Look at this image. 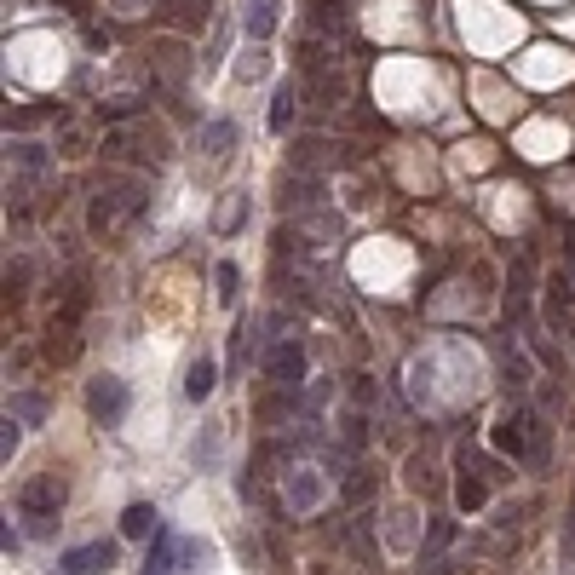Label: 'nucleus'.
<instances>
[{
	"label": "nucleus",
	"mask_w": 575,
	"mask_h": 575,
	"mask_svg": "<svg viewBox=\"0 0 575 575\" xmlns=\"http://www.w3.org/2000/svg\"><path fill=\"white\" fill-rule=\"evenodd\" d=\"M276 207L288 213V219H311V213H322L328 207V184H322V173H282V196H276Z\"/></svg>",
	"instance_id": "39448f33"
},
{
	"label": "nucleus",
	"mask_w": 575,
	"mask_h": 575,
	"mask_svg": "<svg viewBox=\"0 0 575 575\" xmlns=\"http://www.w3.org/2000/svg\"><path fill=\"white\" fill-rule=\"evenodd\" d=\"M271 340V334H259V322H242L236 334H230V363L236 368H248L253 357H259V345Z\"/></svg>",
	"instance_id": "aec40b11"
},
{
	"label": "nucleus",
	"mask_w": 575,
	"mask_h": 575,
	"mask_svg": "<svg viewBox=\"0 0 575 575\" xmlns=\"http://www.w3.org/2000/svg\"><path fill=\"white\" fill-rule=\"evenodd\" d=\"M368 489H374V478H345V501H363Z\"/></svg>",
	"instance_id": "c85d7f7f"
},
{
	"label": "nucleus",
	"mask_w": 575,
	"mask_h": 575,
	"mask_svg": "<svg viewBox=\"0 0 575 575\" xmlns=\"http://www.w3.org/2000/svg\"><path fill=\"white\" fill-rule=\"evenodd\" d=\"M547 288H552V294H547V317H552V328H564V334H570V340H575V311H570V276L558 271V276H552V282H547Z\"/></svg>",
	"instance_id": "f3484780"
},
{
	"label": "nucleus",
	"mask_w": 575,
	"mask_h": 575,
	"mask_svg": "<svg viewBox=\"0 0 575 575\" xmlns=\"http://www.w3.org/2000/svg\"><path fill=\"white\" fill-rule=\"evenodd\" d=\"M213 386H219V363H213V357H196V363L184 368V397H190V403H207Z\"/></svg>",
	"instance_id": "dca6fc26"
},
{
	"label": "nucleus",
	"mask_w": 575,
	"mask_h": 575,
	"mask_svg": "<svg viewBox=\"0 0 575 575\" xmlns=\"http://www.w3.org/2000/svg\"><path fill=\"white\" fill-rule=\"evenodd\" d=\"M230 138H236V121H225V115H219V121H207V127H202V150H207V156H225Z\"/></svg>",
	"instance_id": "b1692460"
},
{
	"label": "nucleus",
	"mask_w": 575,
	"mask_h": 575,
	"mask_svg": "<svg viewBox=\"0 0 575 575\" xmlns=\"http://www.w3.org/2000/svg\"><path fill=\"white\" fill-rule=\"evenodd\" d=\"M495 449H501L506 460H524L529 472H547V460H552V426L529 409V403H518V409H506L501 420H495Z\"/></svg>",
	"instance_id": "f257e3e1"
},
{
	"label": "nucleus",
	"mask_w": 575,
	"mask_h": 575,
	"mask_svg": "<svg viewBox=\"0 0 575 575\" xmlns=\"http://www.w3.org/2000/svg\"><path fill=\"white\" fill-rule=\"evenodd\" d=\"M455 541V524L449 518H432V535H426V547H420V558H443V547Z\"/></svg>",
	"instance_id": "393cba45"
},
{
	"label": "nucleus",
	"mask_w": 575,
	"mask_h": 575,
	"mask_svg": "<svg viewBox=\"0 0 575 575\" xmlns=\"http://www.w3.org/2000/svg\"><path fill=\"white\" fill-rule=\"evenodd\" d=\"M455 506L460 512H483L489 501V472H478V455H472V443H460L455 449Z\"/></svg>",
	"instance_id": "6e6552de"
},
{
	"label": "nucleus",
	"mask_w": 575,
	"mask_h": 575,
	"mask_svg": "<svg viewBox=\"0 0 575 575\" xmlns=\"http://www.w3.org/2000/svg\"><path fill=\"white\" fill-rule=\"evenodd\" d=\"M0 547H6V558H12V552L23 547V535H18V529H12V524H6V529H0Z\"/></svg>",
	"instance_id": "c756f323"
},
{
	"label": "nucleus",
	"mask_w": 575,
	"mask_h": 575,
	"mask_svg": "<svg viewBox=\"0 0 575 575\" xmlns=\"http://www.w3.org/2000/svg\"><path fill=\"white\" fill-rule=\"evenodd\" d=\"M127 409H133V397H127V380H115V374H98V380H87V414L92 426H121L127 420Z\"/></svg>",
	"instance_id": "423d86ee"
},
{
	"label": "nucleus",
	"mask_w": 575,
	"mask_h": 575,
	"mask_svg": "<svg viewBox=\"0 0 575 575\" xmlns=\"http://www.w3.org/2000/svg\"><path fill=\"white\" fill-rule=\"evenodd\" d=\"M265 58H271L265 46H248V64H236V75H242V81H253V75H265Z\"/></svg>",
	"instance_id": "bb28decb"
},
{
	"label": "nucleus",
	"mask_w": 575,
	"mask_h": 575,
	"mask_svg": "<svg viewBox=\"0 0 575 575\" xmlns=\"http://www.w3.org/2000/svg\"><path fill=\"white\" fill-rule=\"evenodd\" d=\"M564 552H575V506H570V541H564Z\"/></svg>",
	"instance_id": "7c9ffc66"
},
{
	"label": "nucleus",
	"mask_w": 575,
	"mask_h": 575,
	"mask_svg": "<svg viewBox=\"0 0 575 575\" xmlns=\"http://www.w3.org/2000/svg\"><path fill=\"white\" fill-rule=\"evenodd\" d=\"M6 414H12V420H23V426H41V420H46V397H41V391H12Z\"/></svg>",
	"instance_id": "4be33fe9"
},
{
	"label": "nucleus",
	"mask_w": 575,
	"mask_h": 575,
	"mask_svg": "<svg viewBox=\"0 0 575 575\" xmlns=\"http://www.w3.org/2000/svg\"><path fill=\"white\" fill-rule=\"evenodd\" d=\"M570 271H575V242H570Z\"/></svg>",
	"instance_id": "2f4dec72"
},
{
	"label": "nucleus",
	"mask_w": 575,
	"mask_h": 575,
	"mask_svg": "<svg viewBox=\"0 0 575 575\" xmlns=\"http://www.w3.org/2000/svg\"><path fill=\"white\" fill-rule=\"evenodd\" d=\"M104 156L133 161V167H161V161L173 156V138L161 133V127H150L144 115H133V121H115L110 133H104Z\"/></svg>",
	"instance_id": "f03ea898"
},
{
	"label": "nucleus",
	"mask_w": 575,
	"mask_h": 575,
	"mask_svg": "<svg viewBox=\"0 0 575 575\" xmlns=\"http://www.w3.org/2000/svg\"><path fill=\"white\" fill-rule=\"evenodd\" d=\"M144 202H150V179H115V184H104V190L92 196V207H87V230H92V236H110L115 225L138 219V213H144Z\"/></svg>",
	"instance_id": "20e7f679"
},
{
	"label": "nucleus",
	"mask_w": 575,
	"mask_h": 575,
	"mask_svg": "<svg viewBox=\"0 0 575 575\" xmlns=\"http://www.w3.org/2000/svg\"><path fill=\"white\" fill-rule=\"evenodd\" d=\"M12 161H18V173L23 179H35V173H46V144H35V138H18V144H12Z\"/></svg>",
	"instance_id": "5701e85b"
},
{
	"label": "nucleus",
	"mask_w": 575,
	"mask_h": 575,
	"mask_svg": "<svg viewBox=\"0 0 575 575\" xmlns=\"http://www.w3.org/2000/svg\"><path fill=\"white\" fill-rule=\"evenodd\" d=\"M276 23H282V0H242V35H248L253 46L271 41Z\"/></svg>",
	"instance_id": "9b49d317"
},
{
	"label": "nucleus",
	"mask_w": 575,
	"mask_h": 575,
	"mask_svg": "<svg viewBox=\"0 0 575 575\" xmlns=\"http://www.w3.org/2000/svg\"><path fill=\"white\" fill-rule=\"evenodd\" d=\"M248 213H253L248 190H225V196H219V213H213V230H219V236H236V230L248 225Z\"/></svg>",
	"instance_id": "4468645a"
},
{
	"label": "nucleus",
	"mask_w": 575,
	"mask_h": 575,
	"mask_svg": "<svg viewBox=\"0 0 575 575\" xmlns=\"http://www.w3.org/2000/svg\"><path fill=\"white\" fill-rule=\"evenodd\" d=\"M173 570H179V541H173V529H156V547L144 552L138 575H173Z\"/></svg>",
	"instance_id": "2eb2a0df"
},
{
	"label": "nucleus",
	"mask_w": 575,
	"mask_h": 575,
	"mask_svg": "<svg viewBox=\"0 0 575 575\" xmlns=\"http://www.w3.org/2000/svg\"><path fill=\"white\" fill-rule=\"evenodd\" d=\"M294 115H299V87H294V81H276V87H271V110H265V127L282 138L288 127H294Z\"/></svg>",
	"instance_id": "f8f14e48"
},
{
	"label": "nucleus",
	"mask_w": 575,
	"mask_h": 575,
	"mask_svg": "<svg viewBox=\"0 0 575 575\" xmlns=\"http://www.w3.org/2000/svg\"><path fill=\"white\" fill-rule=\"evenodd\" d=\"M161 18L173 29H184V35H207L213 18H219V6L213 0H161Z\"/></svg>",
	"instance_id": "9d476101"
},
{
	"label": "nucleus",
	"mask_w": 575,
	"mask_h": 575,
	"mask_svg": "<svg viewBox=\"0 0 575 575\" xmlns=\"http://www.w3.org/2000/svg\"><path fill=\"white\" fill-rule=\"evenodd\" d=\"M115 558H121L115 541H87V547H69L64 558H58V570L64 575H110Z\"/></svg>",
	"instance_id": "1a4fd4ad"
},
{
	"label": "nucleus",
	"mask_w": 575,
	"mask_h": 575,
	"mask_svg": "<svg viewBox=\"0 0 575 575\" xmlns=\"http://www.w3.org/2000/svg\"><path fill=\"white\" fill-rule=\"evenodd\" d=\"M328 478L322 472H288V512H317Z\"/></svg>",
	"instance_id": "ddd939ff"
},
{
	"label": "nucleus",
	"mask_w": 575,
	"mask_h": 575,
	"mask_svg": "<svg viewBox=\"0 0 575 575\" xmlns=\"http://www.w3.org/2000/svg\"><path fill=\"white\" fill-rule=\"evenodd\" d=\"M18 443H23V420L6 414V420H0V460H6V466H12V455H18Z\"/></svg>",
	"instance_id": "a878e982"
},
{
	"label": "nucleus",
	"mask_w": 575,
	"mask_h": 575,
	"mask_svg": "<svg viewBox=\"0 0 575 575\" xmlns=\"http://www.w3.org/2000/svg\"><path fill=\"white\" fill-rule=\"evenodd\" d=\"M64 501H69V478H64V472H35V478L18 489V518L29 524V535H35V541H46V535L58 529Z\"/></svg>",
	"instance_id": "7ed1b4c3"
},
{
	"label": "nucleus",
	"mask_w": 575,
	"mask_h": 575,
	"mask_svg": "<svg viewBox=\"0 0 575 575\" xmlns=\"http://www.w3.org/2000/svg\"><path fill=\"white\" fill-rule=\"evenodd\" d=\"M156 529H161V512L150 501H133L121 512V535H127V541H144V535H156Z\"/></svg>",
	"instance_id": "a211bd4d"
},
{
	"label": "nucleus",
	"mask_w": 575,
	"mask_h": 575,
	"mask_svg": "<svg viewBox=\"0 0 575 575\" xmlns=\"http://www.w3.org/2000/svg\"><path fill=\"white\" fill-rule=\"evenodd\" d=\"M501 380L512 391H529V380H535V368H529V357L518 351V345H506L501 340Z\"/></svg>",
	"instance_id": "412c9836"
},
{
	"label": "nucleus",
	"mask_w": 575,
	"mask_h": 575,
	"mask_svg": "<svg viewBox=\"0 0 575 575\" xmlns=\"http://www.w3.org/2000/svg\"><path fill=\"white\" fill-rule=\"evenodd\" d=\"M265 380H271L276 391H299L305 386V345L288 334V340H271V351H265Z\"/></svg>",
	"instance_id": "0eeeda50"
},
{
	"label": "nucleus",
	"mask_w": 575,
	"mask_h": 575,
	"mask_svg": "<svg viewBox=\"0 0 575 575\" xmlns=\"http://www.w3.org/2000/svg\"><path fill=\"white\" fill-rule=\"evenodd\" d=\"M179 558H184V570H196V564L207 558V547L202 541H179Z\"/></svg>",
	"instance_id": "cd10ccee"
},
{
	"label": "nucleus",
	"mask_w": 575,
	"mask_h": 575,
	"mask_svg": "<svg viewBox=\"0 0 575 575\" xmlns=\"http://www.w3.org/2000/svg\"><path fill=\"white\" fill-rule=\"evenodd\" d=\"M213 299H219L225 311H236V299H242V271H236V259H219V265H213Z\"/></svg>",
	"instance_id": "6ab92c4d"
}]
</instances>
